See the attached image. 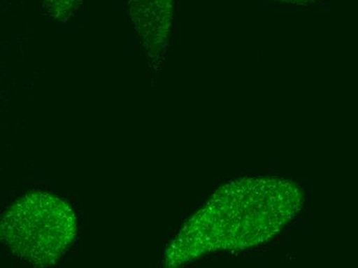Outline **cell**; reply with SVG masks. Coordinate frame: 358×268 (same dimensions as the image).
Instances as JSON below:
<instances>
[{"label":"cell","mask_w":358,"mask_h":268,"mask_svg":"<svg viewBox=\"0 0 358 268\" xmlns=\"http://www.w3.org/2000/svg\"><path fill=\"white\" fill-rule=\"evenodd\" d=\"M302 202L301 189L280 178H248L226 185L172 241L165 265L176 267L206 253L259 245L282 230Z\"/></svg>","instance_id":"1"},{"label":"cell","mask_w":358,"mask_h":268,"mask_svg":"<svg viewBox=\"0 0 358 268\" xmlns=\"http://www.w3.org/2000/svg\"><path fill=\"white\" fill-rule=\"evenodd\" d=\"M76 234L73 211L49 193L32 192L23 196L2 218L4 245L37 267L56 262L71 247Z\"/></svg>","instance_id":"2"},{"label":"cell","mask_w":358,"mask_h":268,"mask_svg":"<svg viewBox=\"0 0 358 268\" xmlns=\"http://www.w3.org/2000/svg\"><path fill=\"white\" fill-rule=\"evenodd\" d=\"M274 1L282 2V3L290 4H308L312 2L317 1V0H274Z\"/></svg>","instance_id":"3"}]
</instances>
